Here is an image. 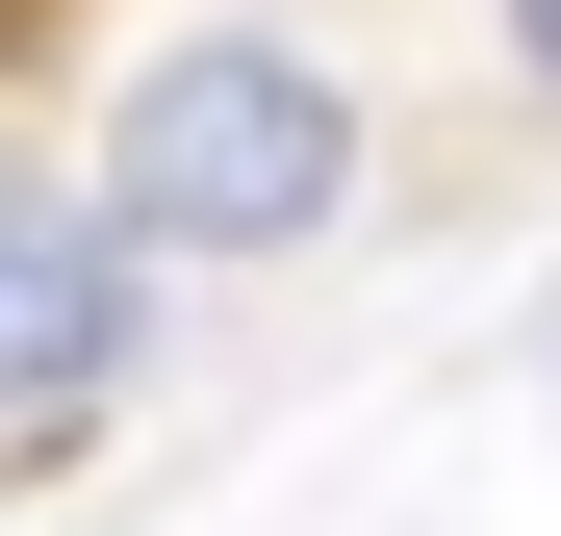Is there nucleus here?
<instances>
[{
    "instance_id": "obj_1",
    "label": "nucleus",
    "mask_w": 561,
    "mask_h": 536,
    "mask_svg": "<svg viewBox=\"0 0 561 536\" xmlns=\"http://www.w3.org/2000/svg\"><path fill=\"white\" fill-rule=\"evenodd\" d=\"M77 205H103L128 255H307L357 205V77L307 26H179V52H128Z\"/></svg>"
},
{
    "instance_id": "obj_3",
    "label": "nucleus",
    "mask_w": 561,
    "mask_h": 536,
    "mask_svg": "<svg viewBox=\"0 0 561 536\" xmlns=\"http://www.w3.org/2000/svg\"><path fill=\"white\" fill-rule=\"evenodd\" d=\"M485 26H511V77H536V103H561V0H485Z\"/></svg>"
},
{
    "instance_id": "obj_2",
    "label": "nucleus",
    "mask_w": 561,
    "mask_h": 536,
    "mask_svg": "<svg viewBox=\"0 0 561 536\" xmlns=\"http://www.w3.org/2000/svg\"><path fill=\"white\" fill-rule=\"evenodd\" d=\"M128 357H153V255L77 205V179H0V460H51Z\"/></svg>"
}]
</instances>
